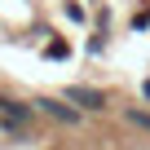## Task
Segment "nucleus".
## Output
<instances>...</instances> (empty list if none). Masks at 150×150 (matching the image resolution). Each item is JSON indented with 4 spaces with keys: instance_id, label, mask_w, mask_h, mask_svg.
I'll list each match as a JSON object with an SVG mask.
<instances>
[{
    "instance_id": "1",
    "label": "nucleus",
    "mask_w": 150,
    "mask_h": 150,
    "mask_svg": "<svg viewBox=\"0 0 150 150\" xmlns=\"http://www.w3.org/2000/svg\"><path fill=\"white\" fill-rule=\"evenodd\" d=\"M66 102H71V106H84V110H102V106H106V97H102L97 88H66Z\"/></svg>"
},
{
    "instance_id": "2",
    "label": "nucleus",
    "mask_w": 150,
    "mask_h": 150,
    "mask_svg": "<svg viewBox=\"0 0 150 150\" xmlns=\"http://www.w3.org/2000/svg\"><path fill=\"white\" fill-rule=\"evenodd\" d=\"M35 106H44L49 115H57V119H66V124L75 119V110H71V106H57V102H35Z\"/></svg>"
},
{
    "instance_id": "3",
    "label": "nucleus",
    "mask_w": 150,
    "mask_h": 150,
    "mask_svg": "<svg viewBox=\"0 0 150 150\" xmlns=\"http://www.w3.org/2000/svg\"><path fill=\"white\" fill-rule=\"evenodd\" d=\"M132 124H137V128H150V115H141V110H132Z\"/></svg>"
}]
</instances>
